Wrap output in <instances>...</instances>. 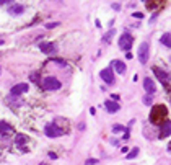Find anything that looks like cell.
Instances as JSON below:
<instances>
[{
	"label": "cell",
	"mask_w": 171,
	"mask_h": 165,
	"mask_svg": "<svg viewBox=\"0 0 171 165\" xmlns=\"http://www.w3.org/2000/svg\"><path fill=\"white\" fill-rule=\"evenodd\" d=\"M166 116H168V108L165 105H156L150 111V121L153 124H158V126L166 121Z\"/></svg>",
	"instance_id": "1"
},
{
	"label": "cell",
	"mask_w": 171,
	"mask_h": 165,
	"mask_svg": "<svg viewBox=\"0 0 171 165\" xmlns=\"http://www.w3.org/2000/svg\"><path fill=\"white\" fill-rule=\"evenodd\" d=\"M44 133L47 138H59V136L64 134V131L55 124V123H47L46 128H44Z\"/></svg>",
	"instance_id": "2"
},
{
	"label": "cell",
	"mask_w": 171,
	"mask_h": 165,
	"mask_svg": "<svg viewBox=\"0 0 171 165\" xmlns=\"http://www.w3.org/2000/svg\"><path fill=\"white\" fill-rule=\"evenodd\" d=\"M132 44H134V38H132V35H129V33H124L121 38H119V48L124 49L129 53V49H132Z\"/></svg>",
	"instance_id": "3"
},
{
	"label": "cell",
	"mask_w": 171,
	"mask_h": 165,
	"mask_svg": "<svg viewBox=\"0 0 171 165\" xmlns=\"http://www.w3.org/2000/svg\"><path fill=\"white\" fill-rule=\"evenodd\" d=\"M42 87H44V90H59L60 82L55 77H46L42 80Z\"/></svg>",
	"instance_id": "4"
},
{
	"label": "cell",
	"mask_w": 171,
	"mask_h": 165,
	"mask_svg": "<svg viewBox=\"0 0 171 165\" xmlns=\"http://www.w3.org/2000/svg\"><path fill=\"white\" fill-rule=\"evenodd\" d=\"M99 77H101L108 85H112V83H114V74H112V69L111 67L103 69L101 72H99Z\"/></svg>",
	"instance_id": "5"
},
{
	"label": "cell",
	"mask_w": 171,
	"mask_h": 165,
	"mask_svg": "<svg viewBox=\"0 0 171 165\" xmlns=\"http://www.w3.org/2000/svg\"><path fill=\"white\" fill-rule=\"evenodd\" d=\"M139 61L140 64H145L148 61V43H142L139 48Z\"/></svg>",
	"instance_id": "6"
},
{
	"label": "cell",
	"mask_w": 171,
	"mask_h": 165,
	"mask_svg": "<svg viewBox=\"0 0 171 165\" xmlns=\"http://www.w3.org/2000/svg\"><path fill=\"white\" fill-rule=\"evenodd\" d=\"M28 92V83H16L15 87H12V95L13 97H20L21 93Z\"/></svg>",
	"instance_id": "7"
},
{
	"label": "cell",
	"mask_w": 171,
	"mask_h": 165,
	"mask_svg": "<svg viewBox=\"0 0 171 165\" xmlns=\"http://www.w3.org/2000/svg\"><path fill=\"white\" fill-rule=\"evenodd\" d=\"M144 88H145V92H148V95H151V93L156 92V85H155V82L150 77H147L144 80Z\"/></svg>",
	"instance_id": "8"
},
{
	"label": "cell",
	"mask_w": 171,
	"mask_h": 165,
	"mask_svg": "<svg viewBox=\"0 0 171 165\" xmlns=\"http://www.w3.org/2000/svg\"><path fill=\"white\" fill-rule=\"evenodd\" d=\"M153 72H155V75L158 77L161 82H163V85H168V74L165 72L163 69H158V67H153Z\"/></svg>",
	"instance_id": "9"
},
{
	"label": "cell",
	"mask_w": 171,
	"mask_h": 165,
	"mask_svg": "<svg viewBox=\"0 0 171 165\" xmlns=\"http://www.w3.org/2000/svg\"><path fill=\"white\" fill-rule=\"evenodd\" d=\"M39 49H41V53H44V54H52L55 51V44L54 43H41Z\"/></svg>",
	"instance_id": "10"
},
{
	"label": "cell",
	"mask_w": 171,
	"mask_h": 165,
	"mask_svg": "<svg viewBox=\"0 0 171 165\" xmlns=\"http://www.w3.org/2000/svg\"><path fill=\"white\" fill-rule=\"evenodd\" d=\"M160 129H161V138H168L171 133V123L166 119L163 124H160Z\"/></svg>",
	"instance_id": "11"
},
{
	"label": "cell",
	"mask_w": 171,
	"mask_h": 165,
	"mask_svg": "<svg viewBox=\"0 0 171 165\" xmlns=\"http://www.w3.org/2000/svg\"><path fill=\"white\" fill-rule=\"evenodd\" d=\"M104 106H106V110L109 113H117L121 110V106H119V103H114L111 100H108V101H104Z\"/></svg>",
	"instance_id": "12"
},
{
	"label": "cell",
	"mask_w": 171,
	"mask_h": 165,
	"mask_svg": "<svg viewBox=\"0 0 171 165\" xmlns=\"http://www.w3.org/2000/svg\"><path fill=\"white\" fill-rule=\"evenodd\" d=\"M23 12H25V7L20 5V3H16V5L8 8V13H10V15H21Z\"/></svg>",
	"instance_id": "13"
},
{
	"label": "cell",
	"mask_w": 171,
	"mask_h": 165,
	"mask_svg": "<svg viewBox=\"0 0 171 165\" xmlns=\"http://www.w3.org/2000/svg\"><path fill=\"white\" fill-rule=\"evenodd\" d=\"M28 142V138L25 134H16L15 136V145H18V147H23Z\"/></svg>",
	"instance_id": "14"
},
{
	"label": "cell",
	"mask_w": 171,
	"mask_h": 165,
	"mask_svg": "<svg viewBox=\"0 0 171 165\" xmlns=\"http://www.w3.org/2000/svg\"><path fill=\"white\" fill-rule=\"evenodd\" d=\"M112 67L116 69V72H119V74H124L126 72V64L122 62V61H114Z\"/></svg>",
	"instance_id": "15"
},
{
	"label": "cell",
	"mask_w": 171,
	"mask_h": 165,
	"mask_svg": "<svg viewBox=\"0 0 171 165\" xmlns=\"http://www.w3.org/2000/svg\"><path fill=\"white\" fill-rule=\"evenodd\" d=\"M13 131V128L8 123H5V121H0V134H5V133H12Z\"/></svg>",
	"instance_id": "16"
},
{
	"label": "cell",
	"mask_w": 171,
	"mask_h": 165,
	"mask_svg": "<svg viewBox=\"0 0 171 165\" xmlns=\"http://www.w3.org/2000/svg\"><path fill=\"white\" fill-rule=\"evenodd\" d=\"M161 44L166 46V48H169V46H171V35H169V33H165V35L161 36Z\"/></svg>",
	"instance_id": "17"
},
{
	"label": "cell",
	"mask_w": 171,
	"mask_h": 165,
	"mask_svg": "<svg viewBox=\"0 0 171 165\" xmlns=\"http://www.w3.org/2000/svg\"><path fill=\"white\" fill-rule=\"evenodd\" d=\"M137 154H139V149H137V147H134V150H130V152H127V159H134Z\"/></svg>",
	"instance_id": "18"
},
{
	"label": "cell",
	"mask_w": 171,
	"mask_h": 165,
	"mask_svg": "<svg viewBox=\"0 0 171 165\" xmlns=\"http://www.w3.org/2000/svg\"><path fill=\"white\" fill-rule=\"evenodd\" d=\"M151 100H153L151 95H145L144 97V103H145V105H151Z\"/></svg>",
	"instance_id": "19"
},
{
	"label": "cell",
	"mask_w": 171,
	"mask_h": 165,
	"mask_svg": "<svg viewBox=\"0 0 171 165\" xmlns=\"http://www.w3.org/2000/svg\"><path fill=\"white\" fill-rule=\"evenodd\" d=\"M121 131H126L124 126H114L112 128V133H121Z\"/></svg>",
	"instance_id": "20"
},
{
	"label": "cell",
	"mask_w": 171,
	"mask_h": 165,
	"mask_svg": "<svg viewBox=\"0 0 171 165\" xmlns=\"http://www.w3.org/2000/svg\"><path fill=\"white\" fill-rule=\"evenodd\" d=\"M94 163H98L96 159H90V160H87V165H94Z\"/></svg>",
	"instance_id": "21"
},
{
	"label": "cell",
	"mask_w": 171,
	"mask_h": 165,
	"mask_svg": "<svg viewBox=\"0 0 171 165\" xmlns=\"http://www.w3.org/2000/svg\"><path fill=\"white\" fill-rule=\"evenodd\" d=\"M132 16H134V18H139V20H142V18H144V15H142V13H139V12H137V13H134Z\"/></svg>",
	"instance_id": "22"
},
{
	"label": "cell",
	"mask_w": 171,
	"mask_h": 165,
	"mask_svg": "<svg viewBox=\"0 0 171 165\" xmlns=\"http://www.w3.org/2000/svg\"><path fill=\"white\" fill-rule=\"evenodd\" d=\"M112 8H114V10H121V5H119V3H112Z\"/></svg>",
	"instance_id": "23"
},
{
	"label": "cell",
	"mask_w": 171,
	"mask_h": 165,
	"mask_svg": "<svg viewBox=\"0 0 171 165\" xmlns=\"http://www.w3.org/2000/svg\"><path fill=\"white\" fill-rule=\"evenodd\" d=\"M54 26H57V23H47L46 25V28H54Z\"/></svg>",
	"instance_id": "24"
},
{
	"label": "cell",
	"mask_w": 171,
	"mask_h": 165,
	"mask_svg": "<svg viewBox=\"0 0 171 165\" xmlns=\"http://www.w3.org/2000/svg\"><path fill=\"white\" fill-rule=\"evenodd\" d=\"M49 157H51V159H57V155H55L54 152H49Z\"/></svg>",
	"instance_id": "25"
},
{
	"label": "cell",
	"mask_w": 171,
	"mask_h": 165,
	"mask_svg": "<svg viewBox=\"0 0 171 165\" xmlns=\"http://www.w3.org/2000/svg\"><path fill=\"white\" fill-rule=\"evenodd\" d=\"M39 165H47V163H39Z\"/></svg>",
	"instance_id": "26"
},
{
	"label": "cell",
	"mask_w": 171,
	"mask_h": 165,
	"mask_svg": "<svg viewBox=\"0 0 171 165\" xmlns=\"http://www.w3.org/2000/svg\"><path fill=\"white\" fill-rule=\"evenodd\" d=\"M0 74H2V69H0Z\"/></svg>",
	"instance_id": "27"
}]
</instances>
